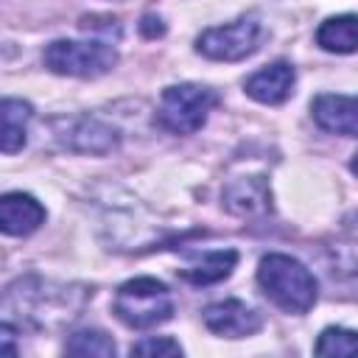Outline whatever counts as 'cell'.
Instances as JSON below:
<instances>
[{
	"instance_id": "6da1fadb",
	"label": "cell",
	"mask_w": 358,
	"mask_h": 358,
	"mask_svg": "<svg viewBox=\"0 0 358 358\" xmlns=\"http://www.w3.org/2000/svg\"><path fill=\"white\" fill-rule=\"evenodd\" d=\"M257 282L263 294L285 313H308L319 296L316 277L288 255H266L257 263Z\"/></svg>"
},
{
	"instance_id": "7a4b0ae2",
	"label": "cell",
	"mask_w": 358,
	"mask_h": 358,
	"mask_svg": "<svg viewBox=\"0 0 358 358\" xmlns=\"http://www.w3.org/2000/svg\"><path fill=\"white\" fill-rule=\"evenodd\" d=\"M112 310L126 327L148 330L173 316V299L165 282L154 277H134L117 288Z\"/></svg>"
},
{
	"instance_id": "3957f363",
	"label": "cell",
	"mask_w": 358,
	"mask_h": 358,
	"mask_svg": "<svg viewBox=\"0 0 358 358\" xmlns=\"http://www.w3.org/2000/svg\"><path fill=\"white\" fill-rule=\"evenodd\" d=\"M42 62L56 76L95 78L117 64V50L112 48V42H101V39H90V42L56 39L45 48Z\"/></svg>"
},
{
	"instance_id": "277c9868",
	"label": "cell",
	"mask_w": 358,
	"mask_h": 358,
	"mask_svg": "<svg viewBox=\"0 0 358 358\" xmlns=\"http://www.w3.org/2000/svg\"><path fill=\"white\" fill-rule=\"evenodd\" d=\"M218 103V95L213 87L204 84H173L162 90L157 120L162 129L173 134H193L204 126L207 115Z\"/></svg>"
},
{
	"instance_id": "5b68a950",
	"label": "cell",
	"mask_w": 358,
	"mask_h": 358,
	"mask_svg": "<svg viewBox=\"0 0 358 358\" xmlns=\"http://www.w3.org/2000/svg\"><path fill=\"white\" fill-rule=\"evenodd\" d=\"M263 25L257 17H241L229 25L207 28L196 39V50L213 62H241L260 48Z\"/></svg>"
},
{
	"instance_id": "8992f818",
	"label": "cell",
	"mask_w": 358,
	"mask_h": 358,
	"mask_svg": "<svg viewBox=\"0 0 358 358\" xmlns=\"http://www.w3.org/2000/svg\"><path fill=\"white\" fill-rule=\"evenodd\" d=\"M56 134L67 148L84 151V154H106V151L117 148V131L112 126L95 120V117L59 120L56 123Z\"/></svg>"
},
{
	"instance_id": "52a82bcc",
	"label": "cell",
	"mask_w": 358,
	"mask_h": 358,
	"mask_svg": "<svg viewBox=\"0 0 358 358\" xmlns=\"http://www.w3.org/2000/svg\"><path fill=\"white\" fill-rule=\"evenodd\" d=\"M204 324L210 333L224 336V338H243L260 330L263 319L255 308H249L241 299H224L215 305L204 308Z\"/></svg>"
},
{
	"instance_id": "ba28073f",
	"label": "cell",
	"mask_w": 358,
	"mask_h": 358,
	"mask_svg": "<svg viewBox=\"0 0 358 358\" xmlns=\"http://www.w3.org/2000/svg\"><path fill=\"white\" fill-rule=\"evenodd\" d=\"M310 115L319 129L341 137H358V95H316Z\"/></svg>"
},
{
	"instance_id": "9c48e42d",
	"label": "cell",
	"mask_w": 358,
	"mask_h": 358,
	"mask_svg": "<svg viewBox=\"0 0 358 358\" xmlns=\"http://www.w3.org/2000/svg\"><path fill=\"white\" fill-rule=\"evenodd\" d=\"M221 199H224V207L241 218H257V215H266L271 210V193H268V185L263 176L232 179L224 187Z\"/></svg>"
},
{
	"instance_id": "30bf717a",
	"label": "cell",
	"mask_w": 358,
	"mask_h": 358,
	"mask_svg": "<svg viewBox=\"0 0 358 358\" xmlns=\"http://www.w3.org/2000/svg\"><path fill=\"white\" fill-rule=\"evenodd\" d=\"M294 81H296L294 67H291L288 62H274V64H268V67L252 73V76L246 78L243 90H246V95L255 98L257 103L274 106V103H282V101L294 92Z\"/></svg>"
},
{
	"instance_id": "8fae6325",
	"label": "cell",
	"mask_w": 358,
	"mask_h": 358,
	"mask_svg": "<svg viewBox=\"0 0 358 358\" xmlns=\"http://www.w3.org/2000/svg\"><path fill=\"white\" fill-rule=\"evenodd\" d=\"M45 224V207L31 193H6L0 199V227L6 235L22 238Z\"/></svg>"
},
{
	"instance_id": "7c38bea8",
	"label": "cell",
	"mask_w": 358,
	"mask_h": 358,
	"mask_svg": "<svg viewBox=\"0 0 358 358\" xmlns=\"http://www.w3.org/2000/svg\"><path fill=\"white\" fill-rule=\"evenodd\" d=\"M238 263V252L235 249H215V252H204L199 257L190 260L187 268H182V277L193 285H210V282H221L232 274Z\"/></svg>"
},
{
	"instance_id": "4fadbf2b",
	"label": "cell",
	"mask_w": 358,
	"mask_h": 358,
	"mask_svg": "<svg viewBox=\"0 0 358 358\" xmlns=\"http://www.w3.org/2000/svg\"><path fill=\"white\" fill-rule=\"evenodd\" d=\"M316 45L327 53H352V50H358V14L327 17L316 28Z\"/></svg>"
},
{
	"instance_id": "5bb4252c",
	"label": "cell",
	"mask_w": 358,
	"mask_h": 358,
	"mask_svg": "<svg viewBox=\"0 0 358 358\" xmlns=\"http://www.w3.org/2000/svg\"><path fill=\"white\" fill-rule=\"evenodd\" d=\"M3 131H0V148L3 154H14L25 145V126L31 120V103L20 98L3 101Z\"/></svg>"
},
{
	"instance_id": "9a60e30c",
	"label": "cell",
	"mask_w": 358,
	"mask_h": 358,
	"mask_svg": "<svg viewBox=\"0 0 358 358\" xmlns=\"http://www.w3.org/2000/svg\"><path fill=\"white\" fill-rule=\"evenodd\" d=\"M67 355H92V358H112L115 341L103 330H78L64 344Z\"/></svg>"
},
{
	"instance_id": "2e32d148",
	"label": "cell",
	"mask_w": 358,
	"mask_h": 358,
	"mask_svg": "<svg viewBox=\"0 0 358 358\" xmlns=\"http://www.w3.org/2000/svg\"><path fill=\"white\" fill-rule=\"evenodd\" d=\"M316 355H327V358H350L358 355V333L347 330V327H327L322 330V336L316 338Z\"/></svg>"
},
{
	"instance_id": "e0dca14e",
	"label": "cell",
	"mask_w": 358,
	"mask_h": 358,
	"mask_svg": "<svg viewBox=\"0 0 358 358\" xmlns=\"http://www.w3.org/2000/svg\"><path fill=\"white\" fill-rule=\"evenodd\" d=\"M131 355H148V358L151 355H157V358L159 355H182V347L168 336H148L131 347Z\"/></svg>"
},
{
	"instance_id": "ac0fdd59",
	"label": "cell",
	"mask_w": 358,
	"mask_h": 358,
	"mask_svg": "<svg viewBox=\"0 0 358 358\" xmlns=\"http://www.w3.org/2000/svg\"><path fill=\"white\" fill-rule=\"evenodd\" d=\"M81 28H84V31H95V34L103 31L109 39H112V36L117 39V34H120V28H117V22H115L112 17H84V20H81Z\"/></svg>"
},
{
	"instance_id": "d6986e66",
	"label": "cell",
	"mask_w": 358,
	"mask_h": 358,
	"mask_svg": "<svg viewBox=\"0 0 358 358\" xmlns=\"http://www.w3.org/2000/svg\"><path fill=\"white\" fill-rule=\"evenodd\" d=\"M143 34H145V36H157V34H162L159 17H145V20H143Z\"/></svg>"
},
{
	"instance_id": "ffe728a7",
	"label": "cell",
	"mask_w": 358,
	"mask_h": 358,
	"mask_svg": "<svg viewBox=\"0 0 358 358\" xmlns=\"http://www.w3.org/2000/svg\"><path fill=\"white\" fill-rule=\"evenodd\" d=\"M350 168H352V173H355V176H358V151H355V154H352V162H350Z\"/></svg>"
}]
</instances>
